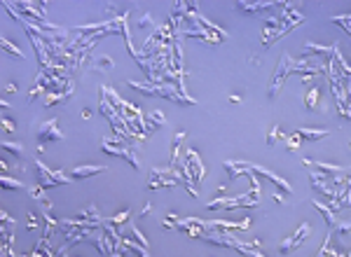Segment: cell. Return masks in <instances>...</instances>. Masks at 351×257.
<instances>
[{
  "mask_svg": "<svg viewBox=\"0 0 351 257\" xmlns=\"http://www.w3.org/2000/svg\"><path fill=\"white\" fill-rule=\"evenodd\" d=\"M300 143H302V138L298 136V133H293V136H286V147H288V152H295L300 147Z\"/></svg>",
  "mask_w": 351,
  "mask_h": 257,
  "instance_id": "obj_25",
  "label": "cell"
},
{
  "mask_svg": "<svg viewBox=\"0 0 351 257\" xmlns=\"http://www.w3.org/2000/svg\"><path fill=\"white\" fill-rule=\"evenodd\" d=\"M106 171V166H99V164H87V166H77L70 171V180H84L89 175H99Z\"/></svg>",
  "mask_w": 351,
  "mask_h": 257,
  "instance_id": "obj_9",
  "label": "cell"
},
{
  "mask_svg": "<svg viewBox=\"0 0 351 257\" xmlns=\"http://www.w3.org/2000/svg\"><path fill=\"white\" fill-rule=\"evenodd\" d=\"M337 47H340V42H333V47H326V45H314V42H307L305 45V54L307 56H312V54H323L326 56V61H330L333 56H335Z\"/></svg>",
  "mask_w": 351,
  "mask_h": 257,
  "instance_id": "obj_10",
  "label": "cell"
},
{
  "mask_svg": "<svg viewBox=\"0 0 351 257\" xmlns=\"http://www.w3.org/2000/svg\"><path fill=\"white\" fill-rule=\"evenodd\" d=\"M26 218H28V222H26V227L28 229H35L40 225V220L35 218V215H33V213H28V215H26Z\"/></svg>",
  "mask_w": 351,
  "mask_h": 257,
  "instance_id": "obj_32",
  "label": "cell"
},
{
  "mask_svg": "<svg viewBox=\"0 0 351 257\" xmlns=\"http://www.w3.org/2000/svg\"><path fill=\"white\" fill-rule=\"evenodd\" d=\"M349 150H351V140H349Z\"/></svg>",
  "mask_w": 351,
  "mask_h": 257,
  "instance_id": "obj_39",
  "label": "cell"
},
{
  "mask_svg": "<svg viewBox=\"0 0 351 257\" xmlns=\"http://www.w3.org/2000/svg\"><path fill=\"white\" fill-rule=\"evenodd\" d=\"M77 218H80V220H89V222H103V218L99 215V208H96V206H89V208L80 211Z\"/></svg>",
  "mask_w": 351,
  "mask_h": 257,
  "instance_id": "obj_18",
  "label": "cell"
},
{
  "mask_svg": "<svg viewBox=\"0 0 351 257\" xmlns=\"http://www.w3.org/2000/svg\"><path fill=\"white\" fill-rule=\"evenodd\" d=\"M295 133H298L302 140H312V143H314V140H321V138H326L330 131H326V128H298Z\"/></svg>",
  "mask_w": 351,
  "mask_h": 257,
  "instance_id": "obj_14",
  "label": "cell"
},
{
  "mask_svg": "<svg viewBox=\"0 0 351 257\" xmlns=\"http://www.w3.org/2000/svg\"><path fill=\"white\" fill-rule=\"evenodd\" d=\"M258 204H260V197H255L253 192H248V194H241V197H234V199L215 197L213 201L206 204V208L208 211H218V208L232 211V208H258Z\"/></svg>",
  "mask_w": 351,
  "mask_h": 257,
  "instance_id": "obj_3",
  "label": "cell"
},
{
  "mask_svg": "<svg viewBox=\"0 0 351 257\" xmlns=\"http://www.w3.org/2000/svg\"><path fill=\"white\" fill-rule=\"evenodd\" d=\"M185 140V131H178L174 136V152H171V168H178V164H180V145H183Z\"/></svg>",
  "mask_w": 351,
  "mask_h": 257,
  "instance_id": "obj_15",
  "label": "cell"
},
{
  "mask_svg": "<svg viewBox=\"0 0 351 257\" xmlns=\"http://www.w3.org/2000/svg\"><path fill=\"white\" fill-rule=\"evenodd\" d=\"M276 2H237V9L239 12H262V9H269L274 7Z\"/></svg>",
  "mask_w": 351,
  "mask_h": 257,
  "instance_id": "obj_16",
  "label": "cell"
},
{
  "mask_svg": "<svg viewBox=\"0 0 351 257\" xmlns=\"http://www.w3.org/2000/svg\"><path fill=\"white\" fill-rule=\"evenodd\" d=\"M160 127H164V115L162 113H150L143 117V131L145 136H150L153 131H157Z\"/></svg>",
  "mask_w": 351,
  "mask_h": 257,
  "instance_id": "obj_11",
  "label": "cell"
},
{
  "mask_svg": "<svg viewBox=\"0 0 351 257\" xmlns=\"http://www.w3.org/2000/svg\"><path fill=\"white\" fill-rule=\"evenodd\" d=\"M314 204V208L323 215V220H326V225H328V229L333 232L335 229V225H337V218H335V211H330V206H326V204H321V201H312Z\"/></svg>",
  "mask_w": 351,
  "mask_h": 257,
  "instance_id": "obj_12",
  "label": "cell"
},
{
  "mask_svg": "<svg viewBox=\"0 0 351 257\" xmlns=\"http://www.w3.org/2000/svg\"><path fill=\"white\" fill-rule=\"evenodd\" d=\"M347 113H349V120H351V89L347 91Z\"/></svg>",
  "mask_w": 351,
  "mask_h": 257,
  "instance_id": "obj_35",
  "label": "cell"
},
{
  "mask_svg": "<svg viewBox=\"0 0 351 257\" xmlns=\"http://www.w3.org/2000/svg\"><path fill=\"white\" fill-rule=\"evenodd\" d=\"M138 26H141V28H150V26H153V16H150V14H145L143 19L138 21Z\"/></svg>",
  "mask_w": 351,
  "mask_h": 257,
  "instance_id": "obj_34",
  "label": "cell"
},
{
  "mask_svg": "<svg viewBox=\"0 0 351 257\" xmlns=\"http://www.w3.org/2000/svg\"><path fill=\"white\" fill-rule=\"evenodd\" d=\"M309 232H312V225H309V222H302V225L298 227V232H295L293 236H288V239L279 246V253H281V255H288V253H293V250H298L300 246L305 243L307 236H309Z\"/></svg>",
  "mask_w": 351,
  "mask_h": 257,
  "instance_id": "obj_7",
  "label": "cell"
},
{
  "mask_svg": "<svg viewBox=\"0 0 351 257\" xmlns=\"http://www.w3.org/2000/svg\"><path fill=\"white\" fill-rule=\"evenodd\" d=\"M42 218H45V234H42V241H47V239H49V232H52L54 225H56V220H54L49 213H45Z\"/></svg>",
  "mask_w": 351,
  "mask_h": 257,
  "instance_id": "obj_28",
  "label": "cell"
},
{
  "mask_svg": "<svg viewBox=\"0 0 351 257\" xmlns=\"http://www.w3.org/2000/svg\"><path fill=\"white\" fill-rule=\"evenodd\" d=\"M2 128H5V131H7V133H12V131H14L16 128V124L12 120H7V117H2Z\"/></svg>",
  "mask_w": 351,
  "mask_h": 257,
  "instance_id": "obj_33",
  "label": "cell"
},
{
  "mask_svg": "<svg viewBox=\"0 0 351 257\" xmlns=\"http://www.w3.org/2000/svg\"><path fill=\"white\" fill-rule=\"evenodd\" d=\"M150 211H153V206H150V204H145V206H143V211H141V215H143V218H145V215H150Z\"/></svg>",
  "mask_w": 351,
  "mask_h": 257,
  "instance_id": "obj_37",
  "label": "cell"
},
{
  "mask_svg": "<svg viewBox=\"0 0 351 257\" xmlns=\"http://www.w3.org/2000/svg\"><path fill=\"white\" fill-rule=\"evenodd\" d=\"M351 232V222H337L335 225V229H333V236H344V234H349Z\"/></svg>",
  "mask_w": 351,
  "mask_h": 257,
  "instance_id": "obj_26",
  "label": "cell"
},
{
  "mask_svg": "<svg viewBox=\"0 0 351 257\" xmlns=\"http://www.w3.org/2000/svg\"><path fill=\"white\" fill-rule=\"evenodd\" d=\"M136 147L138 145H131V143H127V140H120V138H103V145H101V150L106 152V154H115V157L127 159L136 171H141V161H138V157H136Z\"/></svg>",
  "mask_w": 351,
  "mask_h": 257,
  "instance_id": "obj_1",
  "label": "cell"
},
{
  "mask_svg": "<svg viewBox=\"0 0 351 257\" xmlns=\"http://www.w3.org/2000/svg\"><path fill=\"white\" fill-rule=\"evenodd\" d=\"M124 250H134V253H138L141 257H153L150 253H148L145 246H141V243L134 241V239H124Z\"/></svg>",
  "mask_w": 351,
  "mask_h": 257,
  "instance_id": "obj_17",
  "label": "cell"
},
{
  "mask_svg": "<svg viewBox=\"0 0 351 257\" xmlns=\"http://www.w3.org/2000/svg\"><path fill=\"white\" fill-rule=\"evenodd\" d=\"M274 201H276V204H286V201H283V197H281V194H274Z\"/></svg>",
  "mask_w": 351,
  "mask_h": 257,
  "instance_id": "obj_38",
  "label": "cell"
},
{
  "mask_svg": "<svg viewBox=\"0 0 351 257\" xmlns=\"http://www.w3.org/2000/svg\"><path fill=\"white\" fill-rule=\"evenodd\" d=\"M293 73H295V61L290 59L288 54H281V61H279L274 75H272V82H269V91H267L269 99H276V96H279L281 87L286 84V80H288Z\"/></svg>",
  "mask_w": 351,
  "mask_h": 257,
  "instance_id": "obj_2",
  "label": "cell"
},
{
  "mask_svg": "<svg viewBox=\"0 0 351 257\" xmlns=\"http://www.w3.org/2000/svg\"><path fill=\"white\" fill-rule=\"evenodd\" d=\"M279 138H286V136L281 133V128H279V127H272V128H269V133H267V145L272 147V145H274Z\"/></svg>",
  "mask_w": 351,
  "mask_h": 257,
  "instance_id": "obj_27",
  "label": "cell"
},
{
  "mask_svg": "<svg viewBox=\"0 0 351 257\" xmlns=\"http://www.w3.org/2000/svg\"><path fill=\"white\" fill-rule=\"evenodd\" d=\"M0 187L2 189H23V182H19L16 178H9V175H2V178H0Z\"/></svg>",
  "mask_w": 351,
  "mask_h": 257,
  "instance_id": "obj_23",
  "label": "cell"
},
{
  "mask_svg": "<svg viewBox=\"0 0 351 257\" xmlns=\"http://www.w3.org/2000/svg\"><path fill=\"white\" fill-rule=\"evenodd\" d=\"M129 218H131V213H129V211H124V213H120V215L110 218V222H113V225H124V222H127Z\"/></svg>",
  "mask_w": 351,
  "mask_h": 257,
  "instance_id": "obj_31",
  "label": "cell"
},
{
  "mask_svg": "<svg viewBox=\"0 0 351 257\" xmlns=\"http://www.w3.org/2000/svg\"><path fill=\"white\" fill-rule=\"evenodd\" d=\"M349 208H351V201H349Z\"/></svg>",
  "mask_w": 351,
  "mask_h": 257,
  "instance_id": "obj_40",
  "label": "cell"
},
{
  "mask_svg": "<svg viewBox=\"0 0 351 257\" xmlns=\"http://www.w3.org/2000/svg\"><path fill=\"white\" fill-rule=\"evenodd\" d=\"M2 152H9V154H14L19 161L23 159V147H21V143H2Z\"/></svg>",
  "mask_w": 351,
  "mask_h": 257,
  "instance_id": "obj_22",
  "label": "cell"
},
{
  "mask_svg": "<svg viewBox=\"0 0 351 257\" xmlns=\"http://www.w3.org/2000/svg\"><path fill=\"white\" fill-rule=\"evenodd\" d=\"M5 91H9V94H16V84L14 82H7V84H5Z\"/></svg>",
  "mask_w": 351,
  "mask_h": 257,
  "instance_id": "obj_36",
  "label": "cell"
},
{
  "mask_svg": "<svg viewBox=\"0 0 351 257\" xmlns=\"http://www.w3.org/2000/svg\"><path fill=\"white\" fill-rule=\"evenodd\" d=\"M333 23L342 26V30L351 38V14H337V16H333Z\"/></svg>",
  "mask_w": 351,
  "mask_h": 257,
  "instance_id": "obj_20",
  "label": "cell"
},
{
  "mask_svg": "<svg viewBox=\"0 0 351 257\" xmlns=\"http://www.w3.org/2000/svg\"><path fill=\"white\" fill-rule=\"evenodd\" d=\"M0 45H2V49H5V52H7V54H14V56H16V59H26V54H23L21 52V49H19V47H16V45H12V42H9V40L7 38H2V40H0Z\"/></svg>",
  "mask_w": 351,
  "mask_h": 257,
  "instance_id": "obj_21",
  "label": "cell"
},
{
  "mask_svg": "<svg viewBox=\"0 0 351 257\" xmlns=\"http://www.w3.org/2000/svg\"><path fill=\"white\" fill-rule=\"evenodd\" d=\"M35 168H38V185L40 187H56V185H68L70 178L63 171H49V168L42 164V161H35Z\"/></svg>",
  "mask_w": 351,
  "mask_h": 257,
  "instance_id": "obj_5",
  "label": "cell"
},
{
  "mask_svg": "<svg viewBox=\"0 0 351 257\" xmlns=\"http://www.w3.org/2000/svg\"><path fill=\"white\" fill-rule=\"evenodd\" d=\"M246 166L251 168L253 173H258V175H262V178H267V180H272V182H274V185H276V187L281 189V192H286V194H290V192H293V187H290L288 182L283 180L281 175L272 173L269 168H262V166H258V164H248V161H246Z\"/></svg>",
  "mask_w": 351,
  "mask_h": 257,
  "instance_id": "obj_8",
  "label": "cell"
},
{
  "mask_svg": "<svg viewBox=\"0 0 351 257\" xmlns=\"http://www.w3.org/2000/svg\"><path fill=\"white\" fill-rule=\"evenodd\" d=\"M321 91H319V87H312V89H307V94H305V108L307 110H321Z\"/></svg>",
  "mask_w": 351,
  "mask_h": 257,
  "instance_id": "obj_13",
  "label": "cell"
},
{
  "mask_svg": "<svg viewBox=\"0 0 351 257\" xmlns=\"http://www.w3.org/2000/svg\"><path fill=\"white\" fill-rule=\"evenodd\" d=\"M35 138H38L40 145H47V143H52V140H63V133L59 131V120L42 122L35 128Z\"/></svg>",
  "mask_w": 351,
  "mask_h": 257,
  "instance_id": "obj_6",
  "label": "cell"
},
{
  "mask_svg": "<svg viewBox=\"0 0 351 257\" xmlns=\"http://www.w3.org/2000/svg\"><path fill=\"white\" fill-rule=\"evenodd\" d=\"M180 168V166H178ZM180 173H183L185 182H190V185H194V182H199L204 175H206V168H204V164H201V159H199V154L194 150H187L185 152V159H183V168H180Z\"/></svg>",
  "mask_w": 351,
  "mask_h": 257,
  "instance_id": "obj_4",
  "label": "cell"
},
{
  "mask_svg": "<svg viewBox=\"0 0 351 257\" xmlns=\"http://www.w3.org/2000/svg\"><path fill=\"white\" fill-rule=\"evenodd\" d=\"M70 96H73V94H47V96H45V108L54 106V103H61V101L70 99Z\"/></svg>",
  "mask_w": 351,
  "mask_h": 257,
  "instance_id": "obj_24",
  "label": "cell"
},
{
  "mask_svg": "<svg viewBox=\"0 0 351 257\" xmlns=\"http://www.w3.org/2000/svg\"><path fill=\"white\" fill-rule=\"evenodd\" d=\"M131 236H134V241H138L141 246H145V248H148V239H145V234L138 227H131Z\"/></svg>",
  "mask_w": 351,
  "mask_h": 257,
  "instance_id": "obj_30",
  "label": "cell"
},
{
  "mask_svg": "<svg viewBox=\"0 0 351 257\" xmlns=\"http://www.w3.org/2000/svg\"><path fill=\"white\" fill-rule=\"evenodd\" d=\"M28 194H31L33 199H38V201H42V204L49 208L52 206V201L47 199V194H45V187H40V185H33V187H28Z\"/></svg>",
  "mask_w": 351,
  "mask_h": 257,
  "instance_id": "obj_19",
  "label": "cell"
},
{
  "mask_svg": "<svg viewBox=\"0 0 351 257\" xmlns=\"http://www.w3.org/2000/svg\"><path fill=\"white\" fill-rule=\"evenodd\" d=\"M94 68H96V70H101V68H108V70H110V68H115V61L108 59V56H101V59L96 61V66H94Z\"/></svg>",
  "mask_w": 351,
  "mask_h": 257,
  "instance_id": "obj_29",
  "label": "cell"
}]
</instances>
